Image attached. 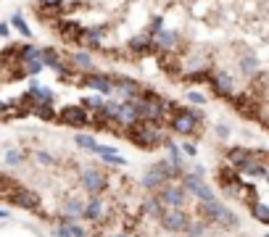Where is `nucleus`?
<instances>
[{"instance_id":"nucleus-28","label":"nucleus","mask_w":269,"mask_h":237,"mask_svg":"<svg viewBox=\"0 0 269 237\" xmlns=\"http://www.w3.org/2000/svg\"><path fill=\"white\" fill-rule=\"evenodd\" d=\"M74 140H77V145L85 148V150H92V153H95V148H98V142H95L92 135H77Z\"/></svg>"},{"instance_id":"nucleus-25","label":"nucleus","mask_w":269,"mask_h":237,"mask_svg":"<svg viewBox=\"0 0 269 237\" xmlns=\"http://www.w3.org/2000/svg\"><path fill=\"white\" fill-rule=\"evenodd\" d=\"M71 63H74L77 69H87V71H92V56H90L87 50L74 53V56H71Z\"/></svg>"},{"instance_id":"nucleus-3","label":"nucleus","mask_w":269,"mask_h":237,"mask_svg":"<svg viewBox=\"0 0 269 237\" xmlns=\"http://www.w3.org/2000/svg\"><path fill=\"white\" fill-rule=\"evenodd\" d=\"M203 119V111L201 108H174V114L169 116V126L174 135H195L198 129V121Z\"/></svg>"},{"instance_id":"nucleus-38","label":"nucleus","mask_w":269,"mask_h":237,"mask_svg":"<svg viewBox=\"0 0 269 237\" xmlns=\"http://www.w3.org/2000/svg\"><path fill=\"white\" fill-rule=\"evenodd\" d=\"M216 132H219V137H230V126L227 124H216Z\"/></svg>"},{"instance_id":"nucleus-15","label":"nucleus","mask_w":269,"mask_h":237,"mask_svg":"<svg viewBox=\"0 0 269 237\" xmlns=\"http://www.w3.org/2000/svg\"><path fill=\"white\" fill-rule=\"evenodd\" d=\"M151 37H153V50H158V53H169L177 47V32H172V29H161Z\"/></svg>"},{"instance_id":"nucleus-6","label":"nucleus","mask_w":269,"mask_h":237,"mask_svg":"<svg viewBox=\"0 0 269 237\" xmlns=\"http://www.w3.org/2000/svg\"><path fill=\"white\" fill-rule=\"evenodd\" d=\"M185 195H187V190H185L182 185H174V182H166V185L156 193L158 203H161L164 208H182L185 200H187Z\"/></svg>"},{"instance_id":"nucleus-23","label":"nucleus","mask_w":269,"mask_h":237,"mask_svg":"<svg viewBox=\"0 0 269 237\" xmlns=\"http://www.w3.org/2000/svg\"><path fill=\"white\" fill-rule=\"evenodd\" d=\"M251 216L256 219V221H261V224H269V205H264V203H251Z\"/></svg>"},{"instance_id":"nucleus-30","label":"nucleus","mask_w":269,"mask_h":237,"mask_svg":"<svg viewBox=\"0 0 269 237\" xmlns=\"http://www.w3.org/2000/svg\"><path fill=\"white\" fill-rule=\"evenodd\" d=\"M21 69H24V74H29V76H37L40 71H45L42 61H29V63H21Z\"/></svg>"},{"instance_id":"nucleus-7","label":"nucleus","mask_w":269,"mask_h":237,"mask_svg":"<svg viewBox=\"0 0 269 237\" xmlns=\"http://www.w3.org/2000/svg\"><path fill=\"white\" fill-rule=\"evenodd\" d=\"M182 187L187 190L193 198H198L201 203H214L216 200V195L211 193V187L206 185L198 174H182Z\"/></svg>"},{"instance_id":"nucleus-1","label":"nucleus","mask_w":269,"mask_h":237,"mask_svg":"<svg viewBox=\"0 0 269 237\" xmlns=\"http://www.w3.org/2000/svg\"><path fill=\"white\" fill-rule=\"evenodd\" d=\"M137 106V114H140V121H156L161 124L169 119V111H174V103L161 98V95H156L151 90H145V95H142L140 100H135Z\"/></svg>"},{"instance_id":"nucleus-37","label":"nucleus","mask_w":269,"mask_h":237,"mask_svg":"<svg viewBox=\"0 0 269 237\" xmlns=\"http://www.w3.org/2000/svg\"><path fill=\"white\" fill-rule=\"evenodd\" d=\"M37 164H45V166H53L56 161H53V158H51V153H45V150H40V153H37Z\"/></svg>"},{"instance_id":"nucleus-18","label":"nucleus","mask_w":269,"mask_h":237,"mask_svg":"<svg viewBox=\"0 0 269 237\" xmlns=\"http://www.w3.org/2000/svg\"><path fill=\"white\" fill-rule=\"evenodd\" d=\"M85 219H90V221H103L106 219V203L98 198V195H92L87 203H85V214H82Z\"/></svg>"},{"instance_id":"nucleus-2","label":"nucleus","mask_w":269,"mask_h":237,"mask_svg":"<svg viewBox=\"0 0 269 237\" xmlns=\"http://www.w3.org/2000/svg\"><path fill=\"white\" fill-rule=\"evenodd\" d=\"M127 137H130L137 148H148V150L156 148V145H164L169 140L156 121H137L132 129H127Z\"/></svg>"},{"instance_id":"nucleus-4","label":"nucleus","mask_w":269,"mask_h":237,"mask_svg":"<svg viewBox=\"0 0 269 237\" xmlns=\"http://www.w3.org/2000/svg\"><path fill=\"white\" fill-rule=\"evenodd\" d=\"M201 211H203V216L209 219V221H214V224L237 227V216L227 208V205H222L219 200H214V203H201Z\"/></svg>"},{"instance_id":"nucleus-36","label":"nucleus","mask_w":269,"mask_h":237,"mask_svg":"<svg viewBox=\"0 0 269 237\" xmlns=\"http://www.w3.org/2000/svg\"><path fill=\"white\" fill-rule=\"evenodd\" d=\"M69 227V232H71V237H87V232H85V227H79L77 221H71V224H66Z\"/></svg>"},{"instance_id":"nucleus-24","label":"nucleus","mask_w":269,"mask_h":237,"mask_svg":"<svg viewBox=\"0 0 269 237\" xmlns=\"http://www.w3.org/2000/svg\"><path fill=\"white\" fill-rule=\"evenodd\" d=\"M103 103H106L103 95H87V98H82V103H79V106H82L85 111H95V114H98V111L103 108Z\"/></svg>"},{"instance_id":"nucleus-33","label":"nucleus","mask_w":269,"mask_h":237,"mask_svg":"<svg viewBox=\"0 0 269 237\" xmlns=\"http://www.w3.org/2000/svg\"><path fill=\"white\" fill-rule=\"evenodd\" d=\"M180 150H182L185 155H190V158H195V155H198V148H195L190 140H185V142H182V148H180Z\"/></svg>"},{"instance_id":"nucleus-26","label":"nucleus","mask_w":269,"mask_h":237,"mask_svg":"<svg viewBox=\"0 0 269 237\" xmlns=\"http://www.w3.org/2000/svg\"><path fill=\"white\" fill-rule=\"evenodd\" d=\"M11 27H16V29H19V32H21V37L32 40V29H29V24L24 21V16H21V13H16L13 19H11Z\"/></svg>"},{"instance_id":"nucleus-39","label":"nucleus","mask_w":269,"mask_h":237,"mask_svg":"<svg viewBox=\"0 0 269 237\" xmlns=\"http://www.w3.org/2000/svg\"><path fill=\"white\" fill-rule=\"evenodd\" d=\"M56 237H71V232H69V227H66V224H61V227L56 229Z\"/></svg>"},{"instance_id":"nucleus-8","label":"nucleus","mask_w":269,"mask_h":237,"mask_svg":"<svg viewBox=\"0 0 269 237\" xmlns=\"http://www.w3.org/2000/svg\"><path fill=\"white\" fill-rule=\"evenodd\" d=\"M209 85H211V90L219 95V98H232L235 95V79L227 74V71H222V69H211L209 71Z\"/></svg>"},{"instance_id":"nucleus-13","label":"nucleus","mask_w":269,"mask_h":237,"mask_svg":"<svg viewBox=\"0 0 269 237\" xmlns=\"http://www.w3.org/2000/svg\"><path fill=\"white\" fill-rule=\"evenodd\" d=\"M82 185H85V190L90 195H101L103 190L108 187V179L103 177L101 171H95V169H87L85 174H82Z\"/></svg>"},{"instance_id":"nucleus-19","label":"nucleus","mask_w":269,"mask_h":237,"mask_svg":"<svg viewBox=\"0 0 269 237\" xmlns=\"http://www.w3.org/2000/svg\"><path fill=\"white\" fill-rule=\"evenodd\" d=\"M24 95H27V98H29L32 103H35V106H37V103H51V106H53V92L47 90V87H37V85H32V87H29V92H24Z\"/></svg>"},{"instance_id":"nucleus-42","label":"nucleus","mask_w":269,"mask_h":237,"mask_svg":"<svg viewBox=\"0 0 269 237\" xmlns=\"http://www.w3.org/2000/svg\"><path fill=\"white\" fill-rule=\"evenodd\" d=\"M8 216H11L8 211H0V219H8Z\"/></svg>"},{"instance_id":"nucleus-44","label":"nucleus","mask_w":269,"mask_h":237,"mask_svg":"<svg viewBox=\"0 0 269 237\" xmlns=\"http://www.w3.org/2000/svg\"><path fill=\"white\" fill-rule=\"evenodd\" d=\"M116 237H127V234H116Z\"/></svg>"},{"instance_id":"nucleus-43","label":"nucleus","mask_w":269,"mask_h":237,"mask_svg":"<svg viewBox=\"0 0 269 237\" xmlns=\"http://www.w3.org/2000/svg\"><path fill=\"white\" fill-rule=\"evenodd\" d=\"M264 179H266V185H269V166H266V174H264Z\"/></svg>"},{"instance_id":"nucleus-21","label":"nucleus","mask_w":269,"mask_h":237,"mask_svg":"<svg viewBox=\"0 0 269 237\" xmlns=\"http://www.w3.org/2000/svg\"><path fill=\"white\" fill-rule=\"evenodd\" d=\"M63 211H66V216H71L74 221L85 214V203L79 198H66V205H63Z\"/></svg>"},{"instance_id":"nucleus-5","label":"nucleus","mask_w":269,"mask_h":237,"mask_svg":"<svg viewBox=\"0 0 269 237\" xmlns=\"http://www.w3.org/2000/svg\"><path fill=\"white\" fill-rule=\"evenodd\" d=\"M79 85L82 87H90V90H95L98 95H114V76H108L106 71H90V74H82L79 76Z\"/></svg>"},{"instance_id":"nucleus-29","label":"nucleus","mask_w":269,"mask_h":237,"mask_svg":"<svg viewBox=\"0 0 269 237\" xmlns=\"http://www.w3.org/2000/svg\"><path fill=\"white\" fill-rule=\"evenodd\" d=\"M145 211L151 214V216H161V211H164V205L158 203V198L153 195V198H145Z\"/></svg>"},{"instance_id":"nucleus-45","label":"nucleus","mask_w":269,"mask_h":237,"mask_svg":"<svg viewBox=\"0 0 269 237\" xmlns=\"http://www.w3.org/2000/svg\"><path fill=\"white\" fill-rule=\"evenodd\" d=\"M266 161H269V155H266Z\"/></svg>"},{"instance_id":"nucleus-20","label":"nucleus","mask_w":269,"mask_h":237,"mask_svg":"<svg viewBox=\"0 0 269 237\" xmlns=\"http://www.w3.org/2000/svg\"><path fill=\"white\" fill-rule=\"evenodd\" d=\"M240 71L246 74V76H253L259 71V58L253 56V53H243L240 56Z\"/></svg>"},{"instance_id":"nucleus-35","label":"nucleus","mask_w":269,"mask_h":237,"mask_svg":"<svg viewBox=\"0 0 269 237\" xmlns=\"http://www.w3.org/2000/svg\"><path fill=\"white\" fill-rule=\"evenodd\" d=\"M6 164H8V166H19V164H21V153H19V150H11V153L6 155Z\"/></svg>"},{"instance_id":"nucleus-11","label":"nucleus","mask_w":269,"mask_h":237,"mask_svg":"<svg viewBox=\"0 0 269 237\" xmlns=\"http://www.w3.org/2000/svg\"><path fill=\"white\" fill-rule=\"evenodd\" d=\"M58 121L69 124V126H87L90 124V111H85L82 106H63L58 111Z\"/></svg>"},{"instance_id":"nucleus-22","label":"nucleus","mask_w":269,"mask_h":237,"mask_svg":"<svg viewBox=\"0 0 269 237\" xmlns=\"http://www.w3.org/2000/svg\"><path fill=\"white\" fill-rule=\"evenodd\" d=\"M32 114H35L37 119H45V121H53V119H58V114L53 111V106H51V103H37L35 108H32Z\"/></svg>"},{"instance_id":"nucleus-34","label":"nucleus","mask_w":269,"mask_h":237,"mask_svg":"<svg viewBox=\"0 0 269 237\" xmlns=\"http://www.w3.org/2000/svg\"><path fill=\"white\" fill-rule=\"evenodd\" d=\"M42 3V8H47V11H63L61 6H63V0H40Z\"/></svg>"},{"instance_id":"nucleus-41","label":"nucleus","mask_w":269,"mask_h":237,"mask_svg":"<svg viewBox=\"0 0 269 237\" xmlns=\"http://www.w3.org/2000/svg\"><path fill=\"white\" fill-rule=\"evenodd\" d=\"M11 111V103H6V100H0V119H6V114Z\"/></svg>"},{"instance_id":"nucleus-27","label":"nucleus","mask_w":269,"mask_h":237,"mask_svg":"<svg viewBox=\"0 0 269 237\" xmlns=\"http://www.w3.org/2000/svg\"><path fill=\"white\" fill-rule=\"evenodd\" d=\"M16 190H19V185L11 182L8 177H0V198H11Z\"/></svg>"},{"instance_id":"nucleus-10","label":"nucleus","mask_w":269,"mask_h":237,"mask_svg":"<svg viewBox=\"0 0 269 237\" xmlns=\"http://www.w3.org/2000/svg\"><path fill=\"white\" fill-rule=\"evenodd\" d=\"M158 219H161V224H164L169 232H185V229L190 227V221H193L182 208H164Z\"/></svg>"},{"instance_id":"nucleus-12","label":"nucleus","mask_w":269,"mask_h":237,"mask_svg":"<svg viewBox=\"0 0 269 237\" xmlns=\"http://www.w3.org/2000/svg\"><path fill=\"white\" fill-rule=\"evenodd\" d=\"M106 37V27H82V35H79V45H85L87 50H95V47H101Z\"/></svg>"},{"instance_id":"nucleus-16","label":"nucleus","mask_w":269,"mask_h":237,"mask_svg":"<svg viewBox=\"0 0 269 237\" xmlns=\"http://www.w3.org/2000/svg\"><path fill=\"white\" fill-rule=\"evenodd\" d=\"M127 50L135 53V56L151 53V50H153V37L148 35V32H140V35H135V37L127 40Z\"/></svg>"},{"instance_id":"nucleus-9","label":"nucleus","mask_w":269,"mask_h":237,"mask_svg":"<svg viewBox=\"0 0 269 237\" xmlns=\"http://www.w3.org/2000/svg\"><path fill=\"white\" fill-rule=\"evenodd\" d=\"M114 95H119L121 98V103H127V100H140L142 95H145V90H142L135 79H130V76H114Z\"/></svg>"},{"instance_id":"nucleus-46","label":"nucleus","mask_w":269,"mask_h":237,"mask_svg":"<svg viewBox=\"0 0 269 237\" xmlns=\"http://www.w3.org/2000/svg\"><path fill=\"white\" fill-rule=\"evenodd\" d=\"M264 237H269V234H264Z\"/></svg>"},{"instance_id":"nucleus-17","label":"nucleus","mask_w":269,"mask_h":237,"mask_svg":"<svg viewBox=\"0 0 269 237\" xmlns=\"http://www.w3.org/2000/svg\"><path fill=\"white\" fill-rule=\"evenodd\" d=\"M225 158H227V166H232L235 171H240L253 158V150H248V148H230Z\"/></svg>"},{"instance_id":"nucleus-14","label":"nucleus","mask_w":269,"mask_h":237,"mask_svg":"<svg viewBox=\"0 0 269 237\" xmlns=\"http://www.w3.org/2000/svg\"><path fill=\"white\" fill-rule=\"evenodd\" d=\"M11 200L19 205V208H24V211H40V195L32 193V190L19 187V190H16V193L11 195Z\"/></svg>"},{"instance_id":"nucleus-40","label":"nucleus","mask_w":269,"mask_h":237,"mask_svg":"<svg viewBox=\"0 0 269 237\" xmlns=\"http://www.w3.org/2000/svg\"><path fill=\"white\" fill-rule=\"evenodd\" d=\"M8 35H11V24L0 21V37H8Z\"/></svg>"},{"instance_id":"nucleus-32","label":"nucleus","mask_w":269,"mask_h":237,"mask_svg":"<svg viewBox=\"0 0 269 237\" xmlns=\"http://www.w3.org/2000/svg\"><path fill=\"white\" fill-rule=\"evenodd\" d=\"M185 95H187V100H190V103L206 106V95H201V92H195V90H190V92H185Z\"/></svg>"},{"instance_id":"nucleus-31","label":"nucleus","mask_w":269,"mask_h":237,"mask_svg":"<svg viewBox=\"0 0 269 237\" xmlns=\"http://www.w3.org/2000/svg\"><path fill=\"white\" fill-rule=\"evenodd\" d=\"M206 232V224L203 221H190V227L185 229V234H190V237H201Z\"/></svg>"}]
</instances>
